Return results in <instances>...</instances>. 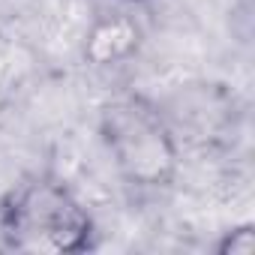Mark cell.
<instances>
[{
    "label": "cell",
    "mask_w": 255,
    "mask_h": 255,
    "mask_svg": "<svg viewBox=\"0 0 255 255\" xmlns=\"http://www.w3.org/2000/svg\"><path fill=\"white\" fill-rule=\"evenodd\" d=\"M141 39H144V30L132 15L108 12L87 27L81 42V57L90 69H114L138 54Z\"/></svg>",
    "instance_id": "3"
},
{
    "label": "cell",
    "mask_w": 255,
    "mask_h": 255,
    "mask_svg": "<svg viewBox=\"0 0 255 255\" xmlns=\"http://www.w3.org/2000/svg\"><path fill=\"white\" fill-rule=\"evenodd\" d=\"M99 135L126 183L165 189L180 168V147L165 114L144 96H120L102 105Z\"/></svg>",
    "instance_id": "2"
},
{
    "label": "cell",
    "mask_w": 255,
    "mask_h": 255,
    "mask_svg": "<svg viewBox=\"0 0 255 255\" xmlns=\"http://www.w3.org/2000/svg\"><path fill=\"white\" fill-rule=\"evenodd\" d=\"M255 252V228L252 222L234 225L228 231H222L219 243H216V255H252Z\"/></svg>",
    "instance_id": "4"
},
{
    "label": "cell",
    "mask_w": 255,
    "mask_h": 255,
    "mask_svg": "<svg viewBox=\"0 0 255 255\" xmlns=\"http://www.w3.org/2000/svg\"><path fill=\"white\" fill-rule=\"evenodd\" d=\"M120 3H144V0H120Z\"/></svg>",
    "instance_id": "5"
},
{
    "label": "cell",
    "mask_w": 255,
    "mask_h": 255,
    "mask_svg": "<svg viewBox=\"0 0 255 255\" xmlns=\"http://www.w3.org/2000/svg\"><path fill=\"white\" fill-rule=\"evenodd\" d=\"M6 249L24 255H75L96 246V225L81 198L54 174H33L0 204Z\"/></svg>",
    "instance_id": "1"
}]
</instances>
